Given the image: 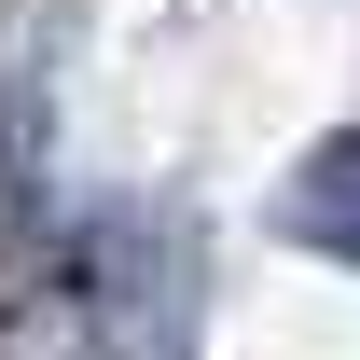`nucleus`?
<instances>
[{
  "label": "nucleus",
  "mask_w": 360,
  "mask_h": 360,
  "mask_svg": "<svg viewBox=\"0 0 360 360\" xmlns=\"http://www.w3.org/2000/svg\"><path fill=\"white\" fill-rule=\"evenodd\" d=\"M277 236L319 250V264H360V125H333L305 167L277 180Z\"/></svg>",
  "instance_id": "nucleus-1"
}]
</instances>
